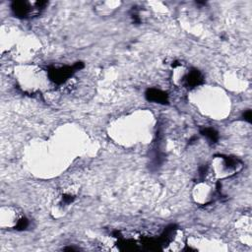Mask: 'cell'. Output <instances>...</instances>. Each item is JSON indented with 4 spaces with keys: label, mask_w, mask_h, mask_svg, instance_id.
Returning <instances> with one entry per match:
<instances>
[{
    "label": "cell",
    "mask_w": 252,
    "mask_h": 252,
    "mask_svg": "<svg viewBox=\"0 0 252 252\" xmlns=\"http://www.w3.org/2000/svg\"><path fill=\"white\" fill-rule=\"evenodd\" d=\"M243 168V162L234 157L218 155L215 156L211 163L204 167L201 175L206 180L217 182L220 179H225L238 173Z\"/></svg>",
    "instance_id": "1"
},
{
    "label": "cell",
    "mask_w": 252,
    "mask_h": 252,
    "mask_svg": "<svg viewBox=\"0 0 252 252\" xmlns=\"http://www.w3.org/2000/svg\"><path fill=\"white\" fill-rule=\"evenodd\" d=\"M17 82L20 88L28 94L38 91L45 78L48 79L47 72H44L35 66H25L17 70Z\"/></svg>",
    "instance_id": "2"
},
{
    "label": "cell",
    "mask_w": 252,
    "mask_h": 252,
    "mask_svg": "<svg viewBox=\"0 0 252 252\" xmlns=\"http://www.w3.org/2000/svg\"><path fill=\"white\" fill-rule=\"evenodd\" d=\"M29 225L28 219L22 211L13 206L2 207L0 210V226L7 229H25Z\"/></svg>",
    "instance_id": "3"
},
{
    "label": "cell",
    "mask_w": 252,
    "mask_h": 252,
    "mask_svg": "<svg viewBox=\"0 0 252 252\" xmlns=\"http://www.w3.org/2000/svg\"><path fill=\"white\" fill-rule=\"evenodd\" d=\"M219 184H215L213 181L204 179L194 186L192 192L193 200L202 206L211 204L219 195Z\"/></svg>",
    "instance_id": "4"
},
{
    "label": "cell",
    "mask_w": 252,
    "mask_h": 252,
    "mask_svg": "<svg viewBox=\"0 0 252 252\" xmlns=\"http://www.w3.org/2000/svg\"><path fill=\"white\" fill-rule=\"evenodd\" d=\"M45 5L43 1H15L12 3V11L18 18L30 19L37 16Z\"/></svg>",
    "instance_id": "5"
},
{
    "label": "cell",
    "mask_w": 252,
    "mask_h": 252,
    "mask_svg": "<svg viewBox=\"0 0 252 252\" xmlns=\"http://www.w3.org/2000/svg\"><path fill=\"white\" fill-rule=\"evenodd\" d=\"M83 68L82 63H76L73 66H60V67H50L47 71L48 79L57 85H62L71 79L73 73L79 69Z\"/></svg>",
    "instance_id": "6"
},
{
    "label": "cell",
    "mask_w": 252,
    "mask_h": 252,
    "mask_svg": "<svg viewBox=\"0 0 252 252\" xmlns=\"http://www.w3.org/2000/svg\"><path fill=\"white\" fill-rule=\"evenodd\" d=\"M189 72V68L180 62H175L172 64V71H171V81L173 85L177 87L185 86L187 75Z\"/></svg>",
    "instance_id": "7"
},
{
    "label": "cell",
    "mask_w": 252,
    "mask_h": 252,
    "mask_svg": "<svg viewBox=\"0 0 252 252\" xmlns=\"http://www.w3.org/2000/svg\"><path fill=\"white\" fill-rule=\"evenodd\" d=\"M146 97L148 100L158 102V103H165L167 102V94L163 91L159 89H149L146 93Z\"/></svg>",
    "instance_id": "8"
},
{
    "label": "cell",
    "mask_w": 252,
    "mask_h": 252,
    "mask_svg": "<svg viewBox=\"0 0 252 252\" xmlns=\"http://www.w3.org/2000/svg\"><path fill=\"white\" fill-rule=\"evenodd\" d=\"M202 83H203V76H202V74L198 70H196V69H189L185 86L194 88V87L199 86Z\"/></svg>",
    "instance_id": "9"
},
{
    "label": "cell",
    "mask_w": 252,
    "mask_h": 252,
    "mask_svg": "<svg viewBox=\"0 0 252 252\" xmlns=\"http://www.w3.org/2000/svg\"><path fill=\"white\" fill-rule=\"evenodd\" d=\"M201 134L203 136H205L211 143H216L218 141V132L211 128V127H204L201 129Z\"/></svg>",
    "instance_id": "10"
},
{
    "label": "cell",
    "mask_w": 252,
    "mask_h": 252,
    "mask_svg": "<svg viewBox=\"0 0 252 252\" xmlns=\"http://www.w3.org/2000/svg\"><path fill=\"white\" fill-rule=\"evenodd\" d=\"M243 116H244V119H245L246 121H248V122L251 121V111H250V110H247L246 112H244Z\"/></svg>",
    "instance_id": "11"
}]
</instances>
